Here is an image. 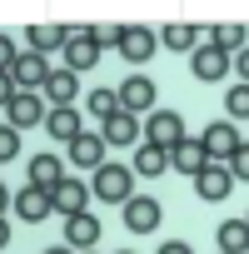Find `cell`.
<instances>
[{
	"label": "cell",
	"mask_w": 249,
	"mask_h": 254,
	"mask_svg": "<svg viewBox=\"0 0 249 254\" xmlns=\"http://www.w3.org/2000/svg\"><path fill=\"white\" fill-rule=\"evenodd\" d=\"M90 190H95V199H105V204H124V199H135V190H130V165H100Z\"/></svg>",
	"instance_id": "6da1fadb"
},
{
	"label": "cell",
	"mask_w": 249,
	"mask_h": 254,
	"mask_svg": "<svg viewBox=\"0 0 249 254\" xmlns=\"http://www.w3.org/2000/svg\"><path fill=\"white\" fill-rule=\"evenodd\" d=\"M180 140H185V120H180V110H150V120H145V145L175 150Z\"/></svg>",
	"instance_id": "7a4b0ae2"
},
{
	"label": "cell",
	"mask_w": 249,
	"mask_h": 254,
	"mask_svg": "<svg viewBox=\"0 0 249 254\" xmlns=\"http://www.w3.org/2000/svg\"><path fill=\"white\" fill-rule=\"evenodd\" d=\"M100 60V45L90 40V25H65V70H90Z\"/></svg>",
	"instance_id": "3957f363"
},
{
	"label": "cell",
	"mask_w": 249,
	"mask_h": 254,
	"mask_svg": "<svg viewBox=\"0 0 249 254\" xmlns=\"http://www.w3.org/2000/svg\"><path fill=\"white\" fill-rule=\"evenodd\" d=\"M199 145H204V155H209V165H219V160L229 165V160H234V150H239L244 140H239V130H234L229 120H214L209 130L199 135Z\"/></svg>",
	"instance_id": "277c9868"
},
{
	"label": "cell",
	"mask_w": 249,
	"mask_h": 254,
	"mask_svg": "<svg viewBox=\"0 0 249 254\" xmlns=\"http://www.w3.org/2000/svg\"><path fill=\"white\" fill-rule=\"evenodd\" d=\"M189 70H194V80L214 85V80H224V70H234V55H224V50H214V45L204 40V45H194V55H189Z\"/></svg>",
	"instance_id": "5b68a950"
},
{
	"label": "cell",
	"mask_w": 249,
	"mask_h": 254,
	"mask_svg": "<svg viewBox=\"0 0 249 254\" xmlns=\"http://www.w3.org/2000/svg\"><path fill=\"white\" fill-rule=\"evenodd\" d=\"M115 95H120V110H130V115L155 110V80H150V75H124V85H120Z\"/></svg>",
	"instance_id": "8992f818"
},
{
	"label": "cell",
	"mask_w": 249,
	"mask_h": 254,
	"mask_svg": "<svg viewBox=\"0 0 249 254\" xmlns=\"http://www.w3.org/2000/svg\"><path fill=\"white\" fill-rule=\"evenodd\" d=\"M229 190H234V175H229V165H204V170L194 175V194H199L204 204H219Z\"/></svg>",
	"instance_id": "52a82bcc"
},
{
	"label": "cell",
	"mask_w": 249,
	"mask_h": 254,
	"mask_svg": "<svg viewBox=\"0 0 249 254\" xmlns=\"http://www.w3.org/2000/svg\"><path fill=\"white\" fill-rule=\"evenodd\" d=\"M155 45H160V35L150 25H124V35H120V55L130 60V65H145L155 55Z\"/></svg>",
	"instance_id": "ba28073f"
},
{
	"label": "cell",
	"mask_w": 249,
	"mask_h": 254,
	"mask_svg": "<svg viewBox=\"0 0 249 254\" xmlns=\"http://www.w3.org/2000/svg\"><path fill=\"white\" fill-rule=\"evenodd\" d=\"M105 145H135L140 150V140H145V125H140V115H130V110H120V115H110L105 120Z\"/></svg>",
	"instance_id": "9c48e42d"
},
{
	"label": "cell",
	"mask_w": 249,
	"mask_h": 254,
	"mask_svg": "<svg viewBox=\"0 0 249 254\" xmlns=\"http://www.w3.org/2000/svg\"><path fill=\"white\" fill-rule=\"evenodd\" d=\"M15 90H45V80H50V60L45 55H35V50H20V60H15Z\"/></svg>",
	"instance_id": "30bf717a"
},
{
	"label": "cell",
	"mask_w": 249,
	"mask_h": 254,
	"mask_svg": "<svg viewBox=\"0 0 249 254\" xmlns=\"http://www.w3.org/2000/svg\"><path fill=\"white\" fill-rule=\"evenodd\" d=\"M45 130H50V140H60V145H75V140L85 135L80 110H75V105H55V110L45 115Z\"/></svg>",
	"instance_id": "8fae6325"
},
{
	"label": "cell",
	"mask_w": 249,
	"mask_h": 254,
	"mask_svg": "<svg viewBox=\"0 0 249 254\" xmlns=\"http://www.w3.org/2000/svg\"><path fill=\"white\" fill-rule=\"evenodd\" d=\"M120 209H124V224H130L135 234H150V229H160V199H150V194L124 199Z\"/></svg>",
	"instance_id": "7c38bea8"
},
{
	"label": "cell",
	"mask_w": 249,
	"mask_h": 254,
	"mask_svg": "<svg viewBox=\"0 0 249 254\" xmlns=\"http://www.w3.org/2000/svg\"><path fill=\"white\" fill-rule=\"evenodd\" d=\"M85 199H90V185H85V180H70V175L50 190V204H55L65 219H70V214H85Z\"/></svg>",
	"instance_id": "4fadbf2b"
},
{
	"label": "cell",
	"mask_w": 249,
	"mask_h": 254,
	"mask_svg": "<svg viewBox=\"0 0 249 254\" xmlns=\"http://www.w3.org/2000/svg\"><path fill=\"white\" fill-rule=\"evenodd\" d=\"M45 100L35 95V90H20L15 100H10V125H15V130H30V125H45Z\"/></svg>",
	"instance_id": "5bb4252c"
},
{
	"label": "cell",
	"mask_w": 249,
	"mask_h": 254,
	"mask_svg": "<svg viewBox=\"0 0 249 254\" xmlns=\"http://www.w3.org/2000/svg\"><path fill=\"white\" fill-rule=\"evenodd\" d=\"M105 135H95V130H85L75 145H70V165H80V170H100L105 165Z\"/></svg>",
	"instance_id": "9a60e30c"
},
{
	"label": "cell",
	"mask_w": 249,
	"mask_h": 254,
	"mask_svg": "<svg viewBox=\"0 0 249 254\" xmlns=\"http://www.w3.org/2000/svg\"><path fill=\"white\" fill-rule=\"evenodd\" d=\"M50 209H55V204H50V190H40V185H25V190L15 194V214H20L25 224H40Z\"/></svg>",
	"instance_id": "2e32d148"
},
{
	"label": "cell",
	"mask_w": 249,
	"mask_h": 254,
	"mask_svg": "<svg viewBox=\"0 0 249 254\" xmlns=\"http://www.w3.org/2000/svg\"><path fill=\"white\" fill-rule=\"evenodd\" d=\"M65 244H70L75 254L95 249V244H100V219H95V214H70V224H65Z\"/></svg>",
	"instance_id": "e0dca14e"
},
{
	"label": "cell",
	"mask_w": 249,
	"mask_h": 254,
	"mask_svg": "<svg viewBox=\"0 0 249 254\" xmlns=\"http://www.w3.org/2000/svg\"><path fill=\"white\" fill-rule=\"evenodd\" d=\"M170 165H175L180 175H189V180H194V175L209 165V155H204V145H199V140H189V135H185V140L170 150Z\"/></svg>",
	"instance_id": "ac0fdd59"
},
{
	"label": "cell",
	"mask_w": 249,
	"mask_h": 254,
	"mask_svg": "<svg viewBox=\"0 0 249 254\" xmlns=\"http://www.w3.org/2000/svg\"><path fill=\"white\" fill-rule=\"evenodd\" d=\"M45 95H50V110L55 105H75V95H80V75L75 70H50V80H45Z\"/></svg>",
	"instance_id": "d6986e66"
},
{
	"label": "cell",
	"mask_w": 249,
	"mask_h": 254,
	"mask_svg": "<svg viewBox=\"0 0 249 254\" xmlns=\"http://www.w3.org/2000/svg\"><path fill=\"white\" fill-rule=\"evenodd\" d=\"M160 45L194 55V45H204V25H165V30H160Z\"/></svg>",
	"instance_id": "ffe728a7"
},
{
	"label": "cell",
	"mask_w": 249,
	"mask_h": 254,
	"mask_svg": "<svg viewBox=\"0 0 249 254\" xmlns=\"http://www.w3.org/2000/svg\"><path fill=\"white\" fill-rule=\"evenodd\" d=\"M130 170H135V175H145V180H155V175H165V170H170V150H160V145H140Z\"/></svg>",
	"instance_id": "44dd1931"
},
{
	"label": "cell",
	"mask_w": 249,
	"mask_h": 254,
	"mask_svg": "<svg viewBox=\"0 0 249 254\" xmlns=\"http://www.w3.org/2000/svg\"><path fill=\"white\" fill-rule=\"evenodd\" d=\"M25 175H30V185H40V190H55V185L65 180V170H60V160H55L50 150H45V155H35Z\"/></svg>",
	"instance_id": "7402d4cb"
},
{
	"label": "cell",
	"mask_w": 249,
	"mask_h": 254,
	"mask_svg": "<svg viewBox=\"0 0 249 254\" xmlns=\"http://www.w3.org/2000/svg\"><path fill=\"white\" fill-rule=\"evenodd\" d=\"M219 254H249V219H224L219 224Z\"/></svg>",
	"instance_id": "603a6c76"
},
{
	"label": "cell",
	"mask_w": 249,
	"mask_h": 254,
	"mask_svg": "<svg viewBox=\"0 0 249 254\" xmlns=\"http://www.w3.org/2000/svg\"><path fill=\"white\" fill-rule=\"evenodd\" d=\"M209 45L224 50V55H239V50L249 45V30H244V25H209Z\"/></svg>",
	"instance_id": "cb8c5ba5"
},
{
	"label": "cell",
	"mask_w": 249,
	"mask_h": 254,
	"mask_svg": "<svg viewBox=\"0 0 249 254\" xmlns=\"http://www.w3.org/2000/svg\"><path fill=\"white\" fill-rule=\"evenodd\" d=\"M30 50H35V55L65 50V25H30Z\"/></svg>",
	"instance_id": "d4e9b609"
},
{
	"label": "cell",
	"mask_w": 249,
	"mask_h": 254,
	"mask_svg": "<svg viewBox=\"0 0 249 254\" xmlns=\"http://www.w3.org/2000/svg\"><path fill=\"white\" fill-rule=\"evenodd\" d=\"M90 115H95V120L120 115V95H115V90H90Z\"/></svg>",
	"instance_id": "484cf974"
},
{
	"label": "cell",
	"mask_w": 249,
	"mask_h": 254,
	"mask_svg": "<svg viewBox=\"0 0 249 254\" xmlns=\"http://www.w3.org/2000/svg\"><path fill=\"white\" fill-rule=\"evenodd\" d=\"M224 110H229V125H234V120H249V85H234V90L224 95Z\"/></svg>",
	"instance_id": "4316f807"
},
{
	"label": "cell",
	"mask_w": 249,
	"mask_h": 254,
	"mask_svg": "<svg viewBox=\"0 0 249 254\" xmlns=\"http://www.w3.org/2000/svg\"><path fill=\"white\" fill-rule=\"evenodd\" d=\"M20 155V130L15 125H0V160H15Z\"/></svg>",
	"instance_id": "83f0119b"
},
{
	"label": "cell",
	"mask_w": 249,
	"mask_h": 254,
	"mask_svg": "<svg viewBox=\"0 0 249 254\" xmlns=\"http://www.w3.org/2000/svg\"><path fill=\"white\" fill-rule=\"evenodd\" d=\"M120 35H124V25H90V40L105 50V45H115L120 50Z\"/></svg>",
	"instance_id": "f1b7e54d"
},
{
	"label": "cell",
	"mask_w": 249,
	"mask_h": 254,
	"mask_svg": "<svg viewBox=\"0 0 249 254\" xmlns=\"http://www.w3.org/2000/svg\"><path fill=\"white\" fill-rule=\"evenodd\" d=\"M229 175H234V180H249V140L234 150V160H229Z\"/></svg>",
	"instance_id": "f546056e"
},
{
	"label": "cell",
	"mask_w": 249,
	"mask_h": 254,
	"mask_svg": "<svg viewBox=\"0 0 249 254\" xmlns=\"http://www.w3.org/2000/svg\"><path fill=\"white\" fill-rule=\"evenodd\" d=\"M15 60H20V50H15V40H10V35H0V70L10 75V70H15Z\"/></svg>",
	"instance_id": "4dcf8cb0"
},
{
	"label": "cell",
	"mask_w": 249,
	"mask_h": 254,
	"mask_svg": "<svg viewBox=\"0 0 249 254\" xmlns=\"http://www.w3.org/2000/svg\"><path fill=\"white\" fill-rule=\"evenodd\" d=\"M20 90H15V75H5V70H0V105H5L10 110V100H15Z\"/></svg>",
	"instance_id": "1f68e13d"
},
{
	"label": "cell",
	"mask_w": 249,
	"mask_h": 254,
	"mask_svg": "<svg viewBox=\"0 0 249 254\" xmlns=\"http://www.w3.org/2000/svg\"><path fill=\"white\" fill-rule=\"evenodd\" d=\"M234 70H239V85H249V45L234 55Z\"/></svg>",
	"instance_id": "d6a6232c"
},
{
	"label": "cell",
	"mask_w": 249,
	"mask_h": 254,
	"mask_svg": "<svg viewBox=\"0 0 249 254\" xmlns=\"http://www.w3.org/2000/svg\"><path fill=\"white\" fill-rule=\"evenodd\" d=\"M160 254H194V249H189L185 239H165V244H160Z\"/></svg>",
	"instance_id": "836d02e7"
},
{
	"label": "cell",
	"mask_w": 249,
	"mask_h": 254,
	"mask_svg": "<svg viewBox=\"0 0 249 254\" xmlns=\"http://www.w3.org/2000/svg\"><path fill=\"white\" fill-rule=\"evenodd\" d=\"M5 244H10V224H5V219H0V249H5Z\"/></svg>",
	"instance_id": "e575fe53"
},
{
	"label": "cell",
	"mask_w": 249,
	"mask_h": 254,
	"mask_svg": "<svg viewBox=\"0 0 249 254\" xmlns=\"http://www.w3.org/2000/svg\"><path fill=\"white\" fill-rule=\"evenodd\" d=\"M5 199H10V190H5V185H0V214H5Z\"/></svg>",
	"instance_id": "d590c367"
},
{
	"label": "cell",
	"mask_w": 249,
	"mask_h": 254,
	"mask_svg": "<svg viewBox=\"0 0 249 254\" xmlns=\"http://www.w3.org/2000/svg\"><path fill=\"white\" fill-rule=\"evenodd\" d=\"M45 254H75V249H70V244H60V249H45Z\"/></svg>",
	"instance_id": "8d00e7d4"
},
{
	"label": "cell",
	"mask_w": 249,
	"mask_h": 254,
	"mask_svg": "<svg viewBox=\"0 0 249 254\" xmlns=\"http://www.w3.org/2000/svg\"><path fill=\"white\" fill-rule=\"evenodd\" d=\"M85 254H100V249H85Z\"/></svg>",
	"instance_id": "74e56055"
},
{
	"label": "cell",
	"mask_w": 249,
	"mask_h": 254,
	"mask_svg": "<svg viewBox=\"0 0 249 254\" xmlns=\"http://www.w3.org/2000/svg\"><path fill=\"white\" fill-rule=\"evenodd\" d=\"M124 254H130V249H124Z\"/></svg>",
	"instance_id": "f35d334b"
}]
</instances>
